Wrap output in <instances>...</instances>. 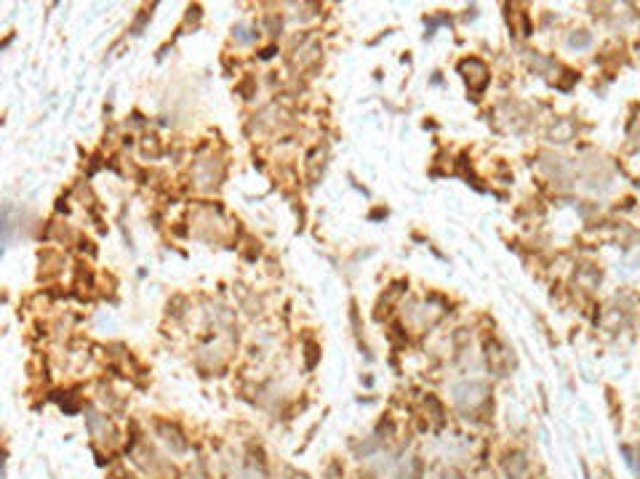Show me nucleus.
<instances>
[{
  "label": "nucleus",
  "instance_id": "f257e3e1",
  "mask_svg": "<svg viewBox=\"0 0 640 479\" xmlns=\"http://www.w3.org/2000/svg\"><path fill=\"white\" fill-rule=\"evenodd\" d=\"M489 400V384L483 381H462L453 387V402L462 410H475Z\"/></svg>",
  "mask_w": 640,
  "mask_h": 479
},
{
  "label": "nucleus",
  "instance_id": "f03ea898",
  "mask_svg": "<svg viewBox=\"0 0 640 479\" xmlns=\"http://www.w3.org/2000/svg\"><path fill=\"white\" fill-rule=\"evenodd\" d=\"M459 70H462L467 86H470L475 93H480L489 86V70H486V64H483L480 59H464V61L459 64Z\"/></svg>",
  "mask_w": 640,
  "mask_h": 479
},
{
  "label": "nucleus",
  "instance_id": "7ed1b4c3",
  "mask_svg": "<svg viewBox=\"0 0 640 479\" xmlns=\"http://www.w3.org/2000/svg\"><path fill=\"white\" fill-rule=\"evenodd\" d=\"M505 474H507V479H526L528 474V458L520 453V450H515V453H509L507 458H505Z\"/></svg>",
  "mask_w": 640,
  "mask_h": 479
},
{
  "label": "nucleus",
  "instance_id": "20e7f679",
  "mask_svg": "<svg viewBox=\"0 0 640 479\" xmlns=\"http://www.w3.org/2000/svg\"><path fill=\"white\" fill-rule=\"evenodd\" d=\"M158 431L163 434V442L169 444V447H173V453H185V450H187V442L182 440V434H179L173 426L160 424V426H158Z\"/></svg>",
  "mask_w": 640,
  "mask_h": 479
},
{
  "label": "nucleus",
  "instance_id": "39448f33",
  "mask_svg": "<svg viewBox=\"0 0 640 479\" xmlns=\"http://www.w3.org/2000/svg\"><path fill=\"white\" fill-rule=\"evenodd\" d=\"M422 458H411V461L406 463L400 471L395 474V479H422Z\"/></svg>",
  "mask_w": 640,
  "mask_h": 479
},
{
  "label": "nucleus",
  "instance_id": "423d86ee",
  "mask_svg": "<svg viewBox=\"0 0 640 479\" xmlns=\"http://www.w3.org/2000/svg\"><path fill=\"white\" fill-rule=\"evenodd\" d=\"M323 479H344V471H341V463L339 461H331L326 466L323 471Z\"/></svg>",
  "mask_w": 640,
  "mask_h": 479
},
{
  "label": "nucleus",
  "instance_id": "0eeeda50",
  "mask_svg": "<svg viewBox=\"0 0 640 479\" xmlns=\"http://www.w3.org/2000/svg\"><path fill=\"white\" fill-rule=\"evenodd\" d=\"M568 46H574V48H584V46H590V35H587V32L571 35L568 37Z\"/></svg>",
  "mask_w": 640,
  "mask_h": 479
},
{
  "label": "nucleus",
  "instance_id": "6e6552de",
  "mask_svg": "<svg viewBox=\"0 0 640 479\" xmlns=\"http://www.w3.org/2000/svg\"><path fill=\"white\" fill-rule=\"evenodd\" d=\"M440 479H464V477H462L456 469H443V471H440Z\"/></svg>",
  "mask_w": 640,
  "mask_h": 479
},
{
  "label": "nucleus",
  "instance_id": "1a4fd4ad",
  "mask_svg": "<svg viewBox=\"0 0 640 479\" xmlns=\"http://www.w3.org/2000/svg\"><path fill=\"white\" fill-rule=\"evenodd\" d=\"M285 477H291V479H307V474H301V471H294V469H285Z\"/></svg>",
  "mask_w": 640,
  "mask_h": 479
}]
</instances>
